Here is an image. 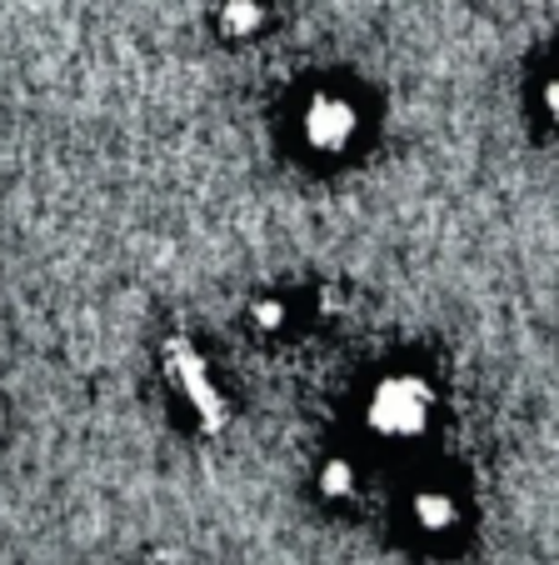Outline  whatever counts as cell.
Masks as SVG:
<instances>
[{"mask_svg": "<svg viewBox=\"0 0 559 565\" xmlns=\"http://www.w3.org/2000/svg\"><path fill=\"white\" fill-rule=\"evenodd\" d=\"M430 420H434V391L415 371L375 381V391L365 401V426L380 440H420L430 430Z\"/></svg>", "mask_w": 559, "mask_h": 565, "instance_id": "obj_1", "label": "cell"}, {"mask_svg": "<svg viewBox=\"0 0 559 565\" xmlns=\"http://www.w3.org/2000/svg\"><path fill=\"white\" fill-rule=\"evenodd\" d=\"M300 136H305V146L315 156H345L359 136L355 100L340 96V90H315L305 100V110H300Z\"/></svg>", "mask_w": 559, "mask_h": 565, "instance_id": "obj_2", "label": "cell"}, {"mask_svg": "<svg viewBox=\"0 0 559 565\" xmlns=\"http://www.w3.org/2000/svg\"><path fill=\"white\" fill-rule=\"evenodd\" d=\"M410 515H415V525H420L424 535H444V531L460 525V501H454L444 486H424V491H415Z\"/></svg>", "mask_w": 559, "mask_h": 565, "instance_id": "obj_3", "label": "cell"}, {"mask_svg": "<svg viewBox=\"0 0 559 565\" xmlns=\"http://www.w3.org/2000/svg\"><path fill=\"white\" fill-rule=\"evenodd\" d=\"M170 375L180 381V391H185V401H191L195 411H215V406H221V401H215V391H211V375H205V365H201V361L180 355V361L170 365Z\"/></svg>", "mask_w": 559, "mask_h": 565, "instance_id": "obj_4", "label": "cell"}, {"mask_svg": "<svg viewBox=\"0 0 559 565\" xmlns=\"http://www.w3.org/2000/svg\"><path fill=\"white\" fill-rule=\"evenodd\" d=\"M255 25H260V6L255 0H230L225 6V31L230 35H250Z\"/></svg>", "mask_w": 559, "mask_h": 565, "instance_id": "obj_5", "label": "cell"}, {"mask_svg": "<svg viewBox=\"0 0 559 565\" xmlns=\"http://www.w3.org/2000/svg\"><path fill=\"white\" fill-rule=\"evenodd\" d=\"M320 486H325V495H350V486H355V466H350V460H330V466L320 470Z\"/></svg>", "mask_w": 559, "mask_h": 565, "instance_id": "obj_6", "label": "cell"}]
</instances>
